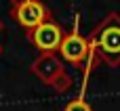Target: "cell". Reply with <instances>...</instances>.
I'll use <instances>...</instances> for the list:
<instances>
[{
  "label": "cell",
  "instance_id": "cell-5",
  "mask_svg": "<svg viewBox=\"0 0 120 111\" xmlns=\"http://www.w3.org/2000/svg\"><path fill=\"white\" fill-rule=\"evenodd\" d=\"M65 111H93V109H91V105L84 99H74L72 103H68Z\"/></svg>",
  "mask_w": 120,
  "mask_h": 111
},
{
  "label": "cell",
  "instance_id": "cell-1",
  "mask_svg": "<svg viewBox=\"0 0 120 111\" xmlns=\"http://www.w3.org/2000/svg\"><path fill=\"white\" fill-rule=\"evenodd\" d=\"M95 44H97L101 61L108 63L110 67H118L120 65V17L116 13H112L101 23V27L95 34Z\"/></svg>",
  "mask_w": 120,
  "mask_h": 111
},
{
  "label": "cell",
  "instance_id": "cell-4",
  "mask_svg": "<svg viewBox=\"0 0 120 111\" xmlns=\"http://www.w3.org/2000/svg\"><path fill=\"white\" fill-rule=\"evenodd\" d=\"M44 17H46V10L38 0H25V2H21L17 6V21L23 27L36 29L44 21Z\"/></svg>",
  "mask_w": 120,
  "mask_h": 111
},
{
  "label": "cell",
  "instance_id": "cell-2",
  "mask_svg": "<svg viewBox=\"0 0 120 111\" xmlns=\"http://www.w3.org/2000/svg\"><path fill=\"white\" fill-rule=\"evenodd\" d=\"M59 52H61V57L65 61H70L74 65H82L84 59L89 57V42L78 31H72L70 36H63Z\"/></svg>",
  "mask_w": 120,
  "mask_h": 111
},
{
  "label": "cell",
  "instance_id": "cell-3",
  "mask_svg": "<svg viewBox=\"0 0 120 111\" xmlns=\"http://www.w3.org/2000/svg\"><path fill=\"white\" fill-rule=\"evenodd\" d=\"M32 40L38 48L42 50H55L61 46V40H63V31L57 23L53 21H42L34 31H32Z\"/></svg>",
  "mask_w": 120,
  "mask_h": 111
}]
</instances>
